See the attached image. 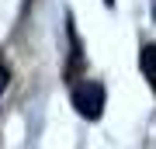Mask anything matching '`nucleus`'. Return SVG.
Wrapping results in <instances>:
<instances>
[{
    "label": "nucleus",
    "instance_id": "1",
    "mask_svg": "<svg viewBox=\"0 0 156 149\" xmlns=\"http://www.w3.org/2000/svg\"><path fill=\"white\" fill-rule=\"evenodd\" d=\"M73 108H76L83 118L97 122V118L104 115V87H101L97 80L76 83V87H73Z\"/></svg>",
    "mask_w": 156,
    "mask_h": 149
},
{
    "label": "nucleus",
    "instance_id": "2",
    "mask_svg": "<svg viewBox=\"0 0 156 149\" xmlns=\"http://www.w3.org/2000/svg\"><path fill=\"white\" fill-rule=\"evenodd\" d=\"M139 66H142V76H146V83H149V87H153V94H156V45H142Z\"/></svg>",
    "mask_w": 156,
    "mask_h": 149
},
{
    "label": "nucleus",
    "instance_id": "3",
    "mask_svg": "<svg viewBox=\"0 0 156 149\" xmlns=\"http://www.w3.org/2000/svg\"><path fill=\"white\" fill-rule=\"evenodd\" d=\"M7 80H11V73H7V66H4V62H0V90L7 87Z\"/></svg>",
    "mask_w": 156,
    "mask_h": 149
},
{
    "label": "nucleus",
    "instance_id": "4",
    "mask_svg": "<svg viewBox=\"0 0 156 149\" xmlns=\"http://www.w3.org/2000/svg\"><path fill=\"white\" fill-rule=\"evenodd\" d=\"M104 4H108V7H111V4H115V0H104Z\"/></svg>",
    "mask_w": 156,
    "mask_h": 149
}]
</instances>
